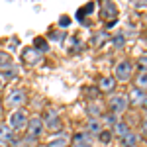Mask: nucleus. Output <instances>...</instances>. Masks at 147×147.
<instances>
[{
    "instance_id": "2eb2a0df",
    "label": "nucleus",
    "mask_w": 147,
    "mask_h": 147,
    "mask_svg": "<svg viewBox=\"0 0 147 147\" xmlns=\"http://www.w3.org/2000/svg\"><path fill=\"white\" fill-rule=\"evenodd\" d=\"M14 139V129L8 124H0V141H12Z\"/></svg>"
},
{
    "instance_id": "4be33fe9",
    "label": "nucleus",
    "mask_w": 147,
    "mask_h": 147,
    "mask_svg": "<svg viewBox=\"0 0 147 147\" xmlns=\"http://www.w3.org/2000/svg\"><path fill=\"white\" fill-rule=\"evenodd\" d=\"M108 39H110V35L106 34V32H98V34L94 35V45L100 47L102 43H104V41H108Z\"/></svg>"
},
{
    "instance_id": "cd10ccee",
    "label": "nucleus",
    "mask_w": 147,
    "mask_h": 147,
    "mask_svg": "<svg viewBox=\"0 0 147 147\" xmlns=\"http://www.w3.org/2000/svg\"><path fill=\"white\" fill-rule=\"evenodd\" d=\"M137 67H139V71H147V55L137 59Z\"/></svg>"
},
{
    "instance_id": "423d86ee",
    "label": "nucleus",
    "mask_w": 147,
    "mask_h": 147,
    "mask_svg": "<svg viewBox=\"0 0 147 147\" xmlns=\"http://www.w3.org/2000/svg\"><path fill=\"white\" fill-rule=\"evenodd\" d=\"M102 20H108V26H114L116 24V16H118V6L114 2H102Z\"/></svg>"
},
{
    "instance_id": "393cba45",
    "label": "nucleus",
    "mask_w": 147,
    "mask_h": 147,
    "mask_svg": "<svg viewBox=\"0 0 147 147\" xmlns=\"http://www.w3.org/2000/svg\"><path fill=\"white\" fill-rule=\"evenodd\" d=\"M47 39H51V41H57V43H61V41L65 39V34H63V32H51V34L47 35Z\"/></svg>"
},
{
    "instance_id": "72a5a7b5",
    "label": "nucleus",
    "mask_w": 147,
    "mask_h": 147,
    "mask_svg": "<svg viewBox=\"0 0 147 147\" xmlns=\"http://www.w3.org/2000/svg\"><path fill=\"white\" fill-rule=\"evenodd\" d=\"M0 147H4V145H0Z\"/></svg>"
},
{
    "instance_id": "c85d7f7f",
    "label": "nucleus",
    "mask_w": 147,
    "mask_h": 147,
    "mask_svg": "<svg viewBox=\"0 0 147 147\" xmlns=\"http://www.w3.org/2000/svg\"><path fill=\"white\" fill-rule=\"evenodd\" d=\"M69 24H71L69 16H61V20H59V26H61V28H67Z\"/></svg>"
},
{
    "instance_id": "1a4fd4ad",
    "label": "nucleus",
    "mask_w": 147,
    "mask_h": 147,
    "mask_svg": "<svg viewBox=\"0 0 147 147\" xmlns=\"http://www.w3.org/2000/svg\"><path fill=\"white\" fill-rule=\"evenodd\" d=\"M73 145L75 147H90L92 145V136L88 131H79L73 136Z\"/></svg>"
},
{
    "instance_id": "dca6fc26",
    "label": "nucleus",
    "mask_w": 147,
    "mask_h": 147,
    "mask_svg": "<svg viewBox=\"0 0 147 147\" xmlns=\"http://www.w3.org/2000/svg\"><path fill=\"white\" fill-rule=\"evenodd\" d=\"M34 49L37 51V53H47L49 51V43H47V39L45 37H35L34 39Z\"/></svg>"
},
{
    "instance_id": "39448f33",
    "label": "nucleus",
    "mask_w": 147,
    "mask_h": 147,
    "mask_svg": "<svg viewBox=\"0 0 147 147\" xmlns=\"http://www.w3.org/2000/svg\"><path fill=\"white\" fill-rule=\"evenodd\" d=\"M43 125H45V129H49V131H59L61 129V120H59V114H57V110H53V108H49V110H45V114H43Z\"/></svg>"
},
{
    "instance_id": "6e6552de",
    "label": "nucleus",
    "mask_w": 147,
    "mask_h": 147,
    "mask_svg": "<svg viewBox=\"0 0 147 147\" xmlns=\"http://www.w3.org/2000/svg\"><path fill=\"white\" fill-rule=\"evenodd\" d=\"M41 53H37L34 47H26L22 51V61L28 65V67H35V65H39L41 63Z\"/></svg>"
},
{
    "instance_id": "f3484780",
    "label": "nucleus",
    "mask_w": 147,
    "mask_h": 147,
    "mask_svg": "<svg viewBox=\"0 0 147 147\" xmlns=\"http://www.w3.org/2000/svg\"><path fill=\"white\" fill-rule=\"evenodd\" d=\"M110 131H112L114 136H118L120 139H122V137L129 131V127H127V124H124V122H116V124L112 125V129H110Z\"/></svg>"
},
{
    "instance_id": "9d476101",
    "label": "nucleus",
    "mask_w": 147,
    "mask_h": 147,
    "mask_svg": "<svg viewBox=\"0 0 147 147\" xmlns=\"http://www.w3.org/2000/svg\"><path fill=\"white\" fill-rule=\"evenodd\" d=\"M116 88V79L114 77H102L98 80V90L100 92H112Z\"/></svg>"
},
{
    "instance_id": "5701e85b",
    "label": "nucleus",
    "mask_w": 147,
    "mask_h": 147,
    "mask_svg": "<svg viewBox=\"0 0 147 147\" xmlns=\"http://www.w3.org/2000/svg\"><path fill=\"white\" fill-rule=\"evenodd\" d=\"M110 139H112V131H110V129H102L100 134H98V141L104 143V145L110 143Z\"/></svg>"
},
{
    "instance_id": "a211bd4d",
    "label": "nucleus",
    "mask_w": 147,
    "mask_h": 147,
    "mask_svg": "<svg viewBox=\"0 0 147 147\" xmlns=\"http://www.w3.org/2000/svg\"><path fill=\"white\" fill-rule=\"evenodd\" d=\"M136 88H139V90H145L147 88V71H139V73H137Z\"/></svg>"
},
{
    "instance_id": "c756f323",
    "label": "nucleus",
    "mask_w": 147,
    "mask_h": 147,
    "mask_svg": "<svg viewBox=\"0 0 147 147\" xmlns=\"http://www.w3.org/2000/svg\"><path fill=\"white\" fill-rule=\"evenodd\" d=\"M141 134H143V136L147 137V118L143 120V122H141Z\"/></svg>"
},
{
    "instance_id": "2f4dec72",
    "label": "nucleus",
    "mask_w": 147,
    "mask_h": 147,
    "mask_svg": "<svg viewBox=\"0 0 147 147\" xmlns=\"http://www.w3.org/2000/svg\"><path fill=\"white\" fill-rule=\"evenodd\" d=\"M141 106H143V108H145V110H147V94H145V96H143V102H141Z\"/></svg>"
},
{
    "instance_id": "473e14b6",
    "label": "nucleus",
    "mask_w": 147,
    "mask_h": 147,
    "mask_svg": "<svg viewBox=\"0 0 147 147\" xmlns=\"http://www.w3.org/2000/svg\"><path fill=\"white\" fill-rule=\"evenodd\" d=\"M2 84H4V80H2V77H0V90H2Z\"/></svg>"
},
{
    "instance_id": "a878e982",
    "label": "nucleus",
    "mask_w": 147,
    "mask_h": 147,
    "mask_svg": "<svg viewBox=\"0 0 147 147\" xmlns=\"http://www.w3.org/2000/svg\"><path fill=\"white\" fill-rule=\"evenodd\" d=\"M112 43L116 47H124V43H125V37H124V34H116L112 37Z\"/></svg>"
},
{
    "instance_id": "f8f14e48",
    "label": "nucleus",
    "mask_w": 147,
    "mask_h": 147,
    "mask_svg": "<svg viewBox=\"0 0 147 147\" xmlns=\"http://www.w3.org/2000/svg\"><path fill=\"white\" fill-rule=\"evenodd\" d=\"M137 143H139V136L136 131H131V129L122 137V147H136Z\"/></svg>"
},
{
    "instance_id": "f03ea898",
    "label": "nucleus",
    "mask_w": 147,
    "mask_h": 147,
    "mask_svg": "<svg viewBox=\"0 0 147 147\" xmlns=\"http://www.w3.org/2000/svg\"><path fill=\"white\" fill-rule=\"evenodd\" d=\"M26 129H28V136H30V137H35V139H37V137L45 131V125H43L41 116H32V118H28V125H26Z\"/></svg>"
},
{
    "instance_id": "aec40b11",
    "label": "nucleus",
    "mask_w": 147,
    "mask_h": 147,
    "mask_svg": "<svg viewBox=\"0 0 147 147\" xmlns=\"http://www.w3.org/2000/svg\"><path fill=\"white\" fill-rule=\"evenodd\" d=\"M67 143H69V139L65 136H61V137H57V139H51L45 147H67Z\"/></svg>"
},
{
    "instance_id": "7ed1b4c3",
    "label": "nucleus",
    "mask_w": 147,
    "mask_h": 147,
    "mask_svg": "<svg viewBox=\"0 0 147 147\" xmlns=\"http://www.w3.org/2000/svg\"><path fill=\"white\" fill-rule=\"evenodd\" d=\"M127 96L125 94H116V96H110V102H108V106H110V110H112L114 116H120V114H124L127 110Z\"/></svg>"
},
{
    "instance_id": "b1692460",
    "label": "nucleus",
    "mask_w": 147,
    "mask_h": 147,
    "mask_svg": "<svg viewBox=\"0 0 147 147\" xmlns=\"http://www.w3.org/2000/svg\"><path fill=\"white\" fill-rule=\"evenodd\" d=\"M16 75H18V71H16L14 65H12L10 69H4V73H2L0 77H2V80H4V79H16Z\"/></svg>"
},
{
    "instance_id": "f257e3e1",
    "label": "nucleus",
    "mask_w": 147,
    "mask_h": 147,
    "mask_svg": "<svg viewBox=\"0 0 147 147\" xmlns=\"http://www.w3.org/2000/svg\"><path fill=\"white\" fill-rule=\"evenodd\" d=\"M28 100V94L24 88H12L8 94H6V106L8 108H16V110H20L24 104Z\"/></svg>"
},
{
    "instance_id": "0eeeda50",
    "label": "nucleus",
    "mask_w": 147,
    "mask_h": 147,
    "mask_svg": "<svg viewBox=\"0 0 147 147\" xmlns=\"http://www.w3.org/2000/svg\"><path fill=\"white\" fill-rule=\"evenodd\" d=\"M16 131V129H22V127H26L28 125V114H26V110H16V112H12L10 116V124H8Z\"/></svg>"
},
{
    "instance_id": "4468645a",
    "label": "nucleus",
    "mask_w": 147,
    "mask_h": 147,
    "mask_svg": "<svg viewBox=\"0 0 147 147\" xmlns=\"http://www.w3.org/2000/svg\"><path fill=\"white\" fill-rule=\"evenodd\" d=\"M86 131L90 136H98L102 131V122L96 120V118H88V124H86Z\"/></svg>"
},
{
    "instance_id": "9b49d317",
    "label": "nucleus",
    "mask_w": 147,
    "mask_h": 147,
    "mask_svg": "<svg viewBox=\"0 0 147 147\" xmlns=\"http://www.w3.org/2000/svg\"><path fill=\"white\" fill-rule=\"evenodd\" d=\"M143 96H145V92L134 86V88L129 90V94H127V102H129V104H134V106H141V102H143Z\"/></svg>"
},
{
    "instance_id": "20e7f679",
    "label": "nucleus",
    "mask_w": 147,
    "mask_h": 147,
    "mask_svg": "<svg viewBox=\"0 0 147 147\" xmlns=\"http://www.w3.org/2000/svg\"><path fill=\"white\" fill-rule=\"evenodd\" d=\"M131 69H134V65L129 61H120L116 65V69H114V79H116V82L118 80L120 82H127L129 77H131Z\"/></svg>"
},
{
    "instance_id": "412c9836",
    "label": "nucleus",
    "mask_w": 147,
    "mask_h": 147,
    "mask_svg": "<svg viewBox=\"0 0 147 147\" xmlns=\"http://www.w3.org/2000/svg\"><path fill=\"white\" fill-rule=\"evenodd\" d=\"M100 122H102V127H104V129H106V125H110V127H112V125L118 122V116H114V114L110 112V114H106V116L102 118Z\"/></svg>"
},
{
    "instance_id": "bb28decb",
    "label": "nucleus",
    "mask_w": 147,
    "mask_h": 147,
    "mask_svg": "<svg viewBox=\"0 0 147 147\" xmlns=\"http://www.w3.org/2000/svg\"><path fill=\"white\" fill-rule=\"evenodd\" d=\"M82 49V41L77 37H71V51H80Z\"/></svg>"
},
{
    "instance_id": "ddd939ff",
    "label": "nucleus",
    "mask_w": 147,
    "mask_h": 147,
    "mask_svg": "<svg viewBox=\"0 0 147 147\" xmlns=\"http://www.w3.org/2000/svg\"><path fill=\"white\" fill-rule=\"evenodd\" d=\"M102 112H104V108H102L100 102H90V104L86 106V114H88L90 118H96V120H100Z\"/></svg>"
},
{
    "instance_id": "6ab92c4d",
    "label": "nucleus",
    "mask_w": 147,
    "mask_h": 147,
    "mask_svg": "<svg viewBox=\"0 0 147 147\" xmlns=\"http://www.w3.org/2000/svg\"><path fill=\"white\" fill-rule=\"evenodd\" d=\"M12 65V55L8 51H0V69H10Z\"/></svg>"
},
{
    "instance_id": "7c9ffc66",
    "label": "nucleus",
    "mask_w": 147,
    "mask_h": 147,
    "mask_svg": "<svg viewBox=\"0 0 147 147\" xmlns=\"http://www.w3.org/2000/svg\"><path fill=\"white\" fill-rule=\"evenodd\" d=\"M136 8H147V0H141V2H134Z\"/></svg>"
}]
</instances>
